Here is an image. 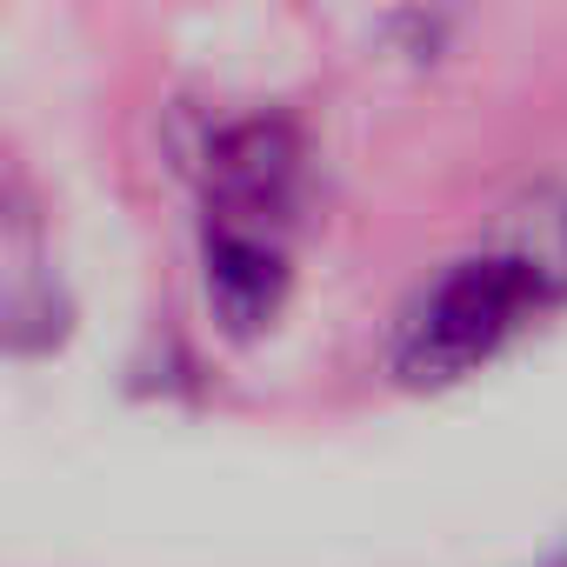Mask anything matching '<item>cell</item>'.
<instances>
[{
  "instance_id": "1",
  "label": "cell",
  "mask_w": 567,
  "mask_h": 567,
  "mask_svg": "<svg viewBox=\"0 0 567 567\" xmlns=\"http://www.w3.org/2000/svg\"><path fill=\"white\" fill-rule=\"evenodd\" d=\"M547 280L507 247V254H481L461 260L454 274H441L434 288L414 301V315L394 334V368L414 388H441L461 381L467 368H481L487 354H501L540 308H547Z\"/></svg>"
},
{
  "instance_id": "4",
  "label": "cell",
  "mask_w": 567,
  "mask_h": 567,
  "mask_svg": "<svg viewBox=\"0 0 567 567\" xmlns=\"http://www.w3.org/2000/svg\"><path fill=\"white\" fill-rule=\"evenodd\" d=\"M514 254L547 280V295L560 301V295H567V200H540V207H527Z\"/></svg>"
},
{
  "instance_id": "5",
  "label": "cell",
  "mask_w": 567,
  "mask_h": 567,
  "mask_svg": "<svg viewBox=\"0 0 567 567\" xmlns=\"http://www.w3.org/2000/svg\"><path fill=\"white\" fill-rule=\"evenodd\" d=\"M560 567H567V560H560Z\"/></svg>"
},
{
  "instance_id": "3",
  "label": "cell",
  "mask_w": 567,
  "mask_h": 567,
  "mask_svg": "<svg viewBox=\"0 0 567 567\" xmlns=\"http://www.w3.org/2000/svg\"><path fill=\"white\" fill-rule=\"evenodd\" d=\"M207 301H214L220 328L240 341L280 315V301H288V260H280L274 234H240V227L207 234Z\"/></svg>"
},
{
  "instance_id": "2",
  "label": "cell",
  "mask_w": 567,
  "mask_h": 567,
  "mask_svg": "<svg viewBox=\"0 0 567 567\" xmlns=\"http://www.w3.org/2000/svg\"><path fill=\"white\" fill-rule=\"evenodd\" d=\"M301 181V134L274 114L234 121L214 134L207 147V207L214 227H240V234H267L295 200Z\"/></svg>"
}]
</instances>
